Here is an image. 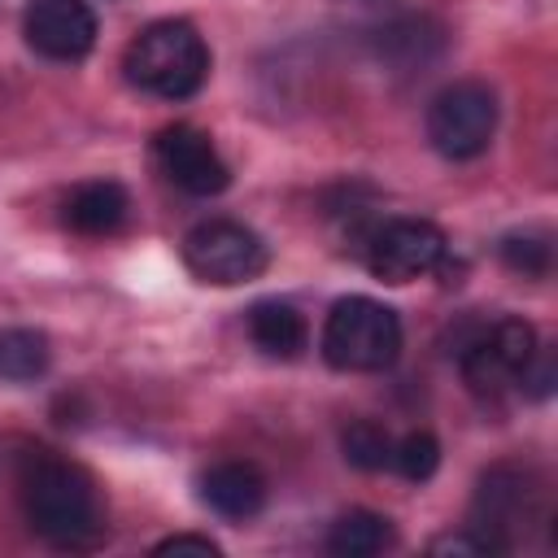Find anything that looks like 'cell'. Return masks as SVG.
Listing matches in <instances>:
<instances>
[{
	"instance_id": "1",
	"label": "cell",
	"mask_w": 558,
	"mask_h": 558,
	"mask_svg": "<svg viewBox=\"0 0 558 558\" xmlns=\"http://www.w3.org/2000/svg\"><path fill=\"white\" fill-rule=\"evenodd\" d=\"M17 497L31 532L52 549H92L105 536V506L96 480L61 453H31L17 475Z\"/></svg>"
},
{
	"instance_id": "2",
	"label": "cell",
	"mask_w": 558,
	"mask_h": 558,
	"mask_svg": "<svg viewBox=\"0 0 558 558\" xmlns=\"http://www.w3.org/2000/svg\"><path fill=\"white\" fill-rule=\"evenodd\" d=\"M126 83L161 96V100H187L205 87L209 78V44L201 31L183 17H161L148 22L122 52Z\"/></svg>"
},
{
	"instance_id": "3",
	"label": "cell",
	"mask_w": 558,
	"mask_h": 558,
	"mask_svg": "<svg viewBox=\"0 0 558 558\" xmlns=\"http://www.w3.org/2000/svg\"><path fill=\"white\" fill-rule=\"evenodd\" d=\"M536 327L506 314V318H480L466 314L458 327H449V357L458 362L466 388L484 401L506 397L519 388V371L536 353Z\"/></svg>"
},
{
	"instance_id": "4",
	"label": "cell",
	"mask_w": 558,
	"mask_h": 558,
	"mask_svg": "<svg viewBox=\"0 0 558 558\" xmlns=\"http://www.w3.org/2000/svg\"><path fill=\"white\" fill-rule=\"evenodd\" d=\"M536 523H545V484L523 462H493L471 493L466 527L493 549L510 554Z\"/></svg>"
},
{
	"instance_id": "5",
	"label": "cell",
	"mask_w": 558,
	"mask_h": 558,
	"mask_svg": "<svg viewBox=\"0 0 558 558\" xmlns=\"http://www.w3.org/2000/svg\"><path fill=\"white\" fill-rule=\"evenodd\" d=\"M401 318L392 305L375 296H340L327 318H323V362L331 371H353V375H375L388 371L401 357Z\"/></svg>"
},
{
	"instance_id": "6",
	"label": "cell",
	"mask_w": 558,
	"mask_h": 558,
	"mask_svg": "<svg viewBox=\"0 0 558 558\" xmlns=\"http://www.w3.org/2000/svg\"><path fill=\"white\" fill-rule=\"evenodd\" d=\"M497 135V92L480 78L440 87L427 105V144L445 161H475Z\"/></svg>"
},
{
	"instance_id": "7",
	"label": "cell",
	"mask_w": 558,
	"mask_h": 558,
	"mask_svg": "<svg viewBox=\"0 0 558 558\" xmlns=\"http://www.w3.org/2000/svg\"><path fill=\"white\" fill-rule=\"evenodd\" d=\"M357 257L384 283H414L445 266L449 240L427 218H375L357 240Z\"/></svg>"
},
{
	"instance_id": "8",
	"label": "cell",
	"mask_w": 558,
	"mask_h": 558,
	"mask_svg": "<svg viewBox=\"0 0 558 558\" xmlns=\"http://www.w3.org/2000/svg\"><path fill=\"white\" fill-rule=\"evenodd\" d=\"M183 266L214 288H235L270 266L266 240L235 218H205L183 235Z\"/></svg>"
},
{
	"instance_id": "9",
	"label": "cell",
	"mask_w": 558,
	"mask_h": 558,
	"mask_svg": "<svg viewBox=\"0 0 558 558\" xmlns=\"http://www.w3.org/2000/svg\"><path fill=\"white\" fill-rule=\"evenodd\" d=\"M153 153H157V166L166 170V179L187 196L205 201V196H218L231 187V166L222 161V153L214 148V140L201 126L174 122V126L157 131Z\"/></svg>"
},
{
	"instance_id": "10",
	"label": "cell",
	"mask_w": 558,
	"mask_h": 558,
	"mask_svg": "<svg viewBox=\"0 0 558 558\" xmlns=\"http://www.w3.org/2000/svg\"><path fill=\"white\" fill-rule=\"evenodd\" d=\"M22 35L48 61H83L96 48L100 22L87 0H26Z\"/></svg>"
},
{
	"instance_id": "11",
	"label": "cell",
	"mask_w": 558,
	"mask_h": 558,
	"mask_svg": "<svg viewBox=\"0 0 558 558\" xmlns=\"http://www.w3.org/2000/svg\"><path fill=\"white\" fill-rule=\"evenodd\" d=\"M196 493H201V501L218 519L248 523V519H257L266 510L270 484H266V475H262L257 462H248V458H222V462H214V466L201 471Z\"/></svg>"
},
{
	"instance_id": "12",
	"label": "cell",
	"mask_w": 558,
	"mask_h": 558,
	"mask_svg": "<svg viewBox=\"0 0 558 558\" xmlns=\"http://www.w3.org/2000/svg\"><path fill=\"white\" fill-rule=\"evenodd\" d=\"M445 44H449V31L432 13H401L384 26H375V35H371L375 57L397 74H423L427 65H436L445 57Z\"/></svg>"
},
{
	"instance_id": "13",
	"label": "cell",
	"mask_w": 558,
	"mask_h": 558,
	"mask_svg": "<svg viewBox=\"0 0 558 558\" xmlns=\"http://www.w3.org/2000/svg\"><path fill=\"white\" fill-rule=\"evenodd\" d=\"M126 218H131V192L118 179H87L70 187V196L61 201V222L87 240L118 235Z\"/></svg>"
},
{
	"instance_id": "14",
	"label": "cell",
	"mask_w": 558,
	"mask_h": 558,
	"mask_svg": "<svg viewBox=\"0 0 558 558\" xmlns=\"http://www.w3.org/2000/svg\"><path fill=\"white\" fill-rule=\"evenodd\" d=\"M248 340H253L266 357L292 362V357H301V353L310 349V327H305V314H301L296 305L270 296V301H257V305L248 310Z\"/></svg>"
},
{
	"instance_id": "15",
	"label": "cell",
	"mask_w": 558,
	"mask_h": 558,
	"mask_svg": "<svg viewBox=\"0 0 558 558\" xmlns=\"http://www.w3.org/2000/svg\"><path fill=\"white\" fill-rule=\"evenodd\" d=\"M397 541L392 519L379 510H344L331 527H327V554L331 558H375Z\"/></svg>"
},
{
	"instance_id": "16",
	"label": "cell",
	"mask_w": 558,
	"mask_h": 558,
	"mask_svg": "<svg viewBox=\"0 0 558 558\" xmlns=\"http://www.w3.org/2000/svg\"><path fill=\"white\" fill-rule=\"evenodd\" d=\"M52 366V344L39 327H0V379L35 384Z\"/></svg>"
},
{
	"instance_id": "17",
	"label": "cell",
	"mask_w": 558,
	"mask_h": 558,
	"mask_svg": "<svg viewBox=\"0 0 558 558\" xmlns=\"http://www.w3.org/2000/svg\"><path fill=\"white\" fill-rule=\"evenodd\" d=\"M340 453L357 471H388L392 466V436L375 418H353L340 432Z\"/></svg>"
},
{
	"instance_id": "18",
	"label": "cell",
	"mask_w": 558,
	"mask_h": 558,
	"mask_svg": "<svg viewBox=\"0 0 558 558\" xmlns=\"http://www.w3.org/2000/svg\"><path fill=\"white\" fill-rule=\"evenodd\" d=\"M497 257L510 275L523 279H545L554 270V244L545 231H510L497 240Z\"/></svg>"
},
{
	"instance_id": "19",
	"label": "cell",
	"mask_w": 558,
	"mask_h": 558,
	"mask_svg": "<svg viewBox=\"0 0 558 558\" xmlns=\"http://www.w3.org/2000/svg\"><path fill=\"white\" fill-rule=\"evenodd\" d=\"M392 471L410 484H427L440 471V440L432 432H405L401 440H392Z\"/></svg>"
},
{
	"instance_id": "20",
	"label": "cell",
	"mask_w": 558,
	"mask_h": 558,
	"mask_svg": "<svg viewBox=\"0 0 558 558\" xmlns=\"http://www.w3.org/2000/svg\"><path fill=\"white\" fill-rule=\"evenodd\" d=\"M558 384V357L549 344H536V353L527 357V366L519 371V392H527L532 401H549Z\"/></svg>"
},
{
	"instance_id": "21",
	"label": "cell",
	"mask_w": 558,
	"mask_h": 558,
	"mask_svg": "<svg viewBox=\"0 0 558 558\" xmlns=\"http://www.w3.org/2000/svg\"><path fill=\"white\" fill-rule=\"evenodd\" d=\"M166 554H201V558H218L222 545L205 532H174V536H161L153 545V558H166Z\"/></svg>"
},
{
	"instance_id": "22",
	"label": "cell",
	"mask_w": 558,
	"mask_h": 558,
	"mask_svg": "<svg viewBox=\"0 0 558 558\" xmlns=\"http://www.w3.org/2000/svg\"><path fill=\"white\" fill-rule=\"evenodd\" d=\"M427 549H432V554H458V558H484V554H493V549H488L471 527L449 532V536H436Z\"/></svg>"
}]
</instances>
